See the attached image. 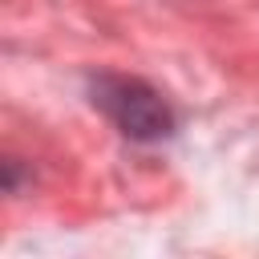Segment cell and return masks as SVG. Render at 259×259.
<instances>
[{"mask_svg":"<svg viewBox=\"0 0 259 259\" xmlns=\"http://www.w3.org/2000/svg\"><path fill=\"white\" fill-rule=\"evenodd\" d=\"M89 97L93 105L117 125L121 138L130 142H162L178 130V113L174 105L142 77H125V73H97L89 81Z\"/></svg>","mask_w":259,"mask_h":259,"instance_id":"cell-1","label":"cell"}]
</instances>
